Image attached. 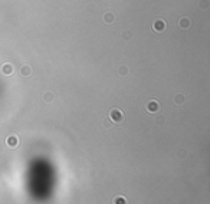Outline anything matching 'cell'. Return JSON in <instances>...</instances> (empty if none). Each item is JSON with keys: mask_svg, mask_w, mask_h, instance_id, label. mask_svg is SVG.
Listing matches in <instances>:
<instances>
[{"mask_svg": "<svg viewBox=\"0 0 210 204\" xmlns=\"http://www.w3.org/2000/svg\"><path fill=\"white\" fill-rule=\"evenodd\" d=\"M53 99H55L53 92H45L43 93V101H45V102H53Z\"/></svg>", "mask_w": 210, "mask_h": 204, "instance_id": "12", "label": "cell"}, {"mask_svg": "<svg viewBox=\"0 0 210 204\" xmlns=\"http://www.w3.org/2000/svg\"><path fill=\"white\" fill-rule=\"evenodd\" d=\"M165 27H167V23H165V20H163V19H157V20L153 23V30H155L158 33L164 32Z\"/></svg>", "mask_w": 210, "mask_h": 204, "instance_id": "4", "label": "cell"}, {"mask_svg": "<svg viewBox=\"0 0 210 204\" xmlns=\"http://www.w3.org/2000/svg\"><path fill=\"white\" fill-rule=\"evenodd\" d=\"M118 75H120V76H122V78H124V76H127L128 74H130V68L128 66H125V65H121V66H118Z\"/></svg>", "mask_w": 210, "mask_h": 204, "instance_id": "10", "label": "cell"}, {"mask_svg": "<svg viewBox=\"0 0 210 204\" xmlns=\"http://www.w3.org/2000/svg\"><path fill=\"white\" fill-rule=\"evenodd\" d=\"M173 101H174L176 105H183L184 102H186V97H184L183 93H176L174 98H173Z\"/></svg>", "mask_w": 210, "mask_h": 204, "instance_id": "9", "label": "cell"}, {"mask_svg": "<svg viewBox=\"0 0 210 204\" xmlns=\"http://www.w3.org/2000/svg\"><path fill=\"white\" fill-rule=\"evenodd\" d=\"M20 75H22L23 78H29L30 75H32V68H30V65H23V66L20 68Z\"/></svg>", "mask_w": 210, "mask_h": 204, "instance_id": "7", "label": "cell"}, {"mask_svg": "<svg viewBox=\"0 0 210 204\" xmlns=\"http://www.w3.org/2000/svg\"><path fill=\"white\" fill-rule=\"evenodd\" d=\"M19 144H20V140L15 134H12V135H9V137L6 138V145H7L9 148H17Z\"/></svg>", "mask_w": 210, "mask_h": 204, "instance_id": "2", "label": "cell"}, {"mask_svg": "<svg viewBox=\"0 0 210 204\" xmlns=\"http://www.w3.org/2000/svg\"><path fill=\"white\" fill-rule=\"evenodd\" d=\"M199 7L203 9V10H207V9H209V0H200Z\"/></svg>", "mask_w": 210, "mask_h": 204, "instance_id": "13", "label": "cell"}, {"mask_svg": "<svg viewBox=\"0 0 210 204\" xmlns=\"http://www.w3.org/2000/svg\"><path fill=\"white\" fill-rule=\"evenodd\" d=\"M104 23H107V25H111V23L115 22V16H114V13H111V12H107V13H104Z\"/></svg>", "mask_w": 210, "mask_h": 204, "instance_id": "8", "label": "cell"}, {"mask_svg": "<svg viewBox=\"0 0 210 204\" xmlns=\"http://www.w3.org/2000/svg\"><path fill=\"white\" fill-rule=\"evenodd\" d=\"M131 36H132V35H131V32H128V30H125L124 33H122V37H124L125 40H128V39H131Z\"/></svg>", "mask_w": 210, "mask_h": 204, "instance_id": "14", "label": "cell"}, {"mask_svg": "<svg viewBox=\"0 0 210 204\" xmlns=\"http://www.w3.org/2000/svg\"><path fill=\"white\" fill-rule=\"evenodd\" d=\"M108 119L112 124H121V122H124V114H122V111H121V109H118V108H114V109H111V111H109Z\"/></svg>", "mask_w": 210, "mask_h": 204, "instance_id": "1", "label": "cell"}, {"mask_svg": "<svg viewBox=\"0 0 210 204\" xmlns=\"http://www.w3.org/2000/svg\"><path fill=\"white\" fill-rule=\"evenodd\" d=\"M112 204H128V201L124 196H115L112 200Z\"/></svg>", "mask_w": 210, "mask_h": 204, "instance_id": "11", "label": "cell"}, {"mask_svg": "<svg viewBox=\"0 0 210 204\" xmlns=\"http://www.w3.org/2000/svg\"><path fill=\"white\" fill-rule=\"evenodd\" d=\"M177 26L180 27L181 30H187V29H190V26H191V20L187 16H181V17L177 20Z\"/></svg>", "mask_w": 210, "mask_h": 204, "instance_id": "3", "label": "cell"}, {"mask_svg": "<svg viewBox=\"0 0 210 204\" xmlns=\"http://www.w3.org/2000/svg\"><path fill=\"white\" fill-rule=\"evenodd\" d=\"M146 109H147L148 114H157V112L160 111V104H158L155 99H153V101H150V102L147 104Z\"/></svg>", "mask_w": 210, "mask_h": 204, "instance_id": "5", "label": "cell"}, {"mask_svg": "<svg viewBox=\"0 0 210 204\" xmlns=\"http://www.w3.org/2000/svg\"><path fill=\"white\" fill-rule=\"evenodd\" d=\"M104 126H108V128H109V126H111V121H105V122H104Z\"/></svg>", "mask_w": 210, "mask_h": 204, "instance_id": "15", "label": "cell"}, {"mask_svg": "<svg viewBox=\"0 0 210 204\" xmlns=\"http://www.w3.org/2000/svg\"><path fill=\"white\" fill-rule=\"evenodd\" d=\"M13 71H15V68H13V65H12V63L6 62V63H3V65H2V74L6 75V76H10V75L13 74Z\"/></svg>", "mask_w": 210, "mask_h": 204, "instance_id": "6", "label": "cell"}]
</instances>
